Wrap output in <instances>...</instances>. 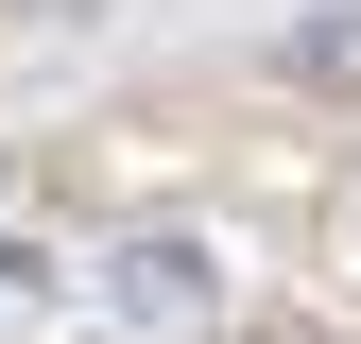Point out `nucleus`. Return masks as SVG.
I'll return each instance as SVG.
<instances>
[{
    "label": "nucleus",
    "instance_id": "obj_1",
    "mask_svg": "<svg viewBox=\"0 0 361 344\" xmlns=\"http://www.w3.org/2000/svg\"><path fill=\"white\" fill-rule=\"evenodd\" d=\"M207 310H224V258H207L190 224H138V241H104V327L172 344V327H207Z\"/></svg>",
    "mask_w": 361,
    "mask_h": 344
},
{
    "label": "nucleus",
    "instance_id": "obj_2",
    "mask_svg": "<svg viewBox=\"0 0 361 344\" xmlns=\"http://www.w3.org/2000/svg\"><path fill=\"white\" fill-rule=\"evenodd\" d=\"M276 69L310 86V104H361V0H310V18L276 35Z\"/></svg>",
    "mask_w": 361,
    "mask_h": 344
},
{
    "label": "nucleus",
    "instance_id": "obj_3",
    "mask_svg": "<svg viewBox=\"0 0 361 344\" xmlns=\"http://www.w3.org/2000/svg\"><path fill=\"white\" fill-rule=\"evenodd\" d=\"M52 310H69V258H52V241H0V344L52 327Z\"/></svg>",
    "mask_w": 361,
    "mask_h": 344
},
{
    "label": "nucleus",
    "instance_id": "obj_4",
    "mask_svg": "<svg viewBox=\"0 0 361 344\" xmlns=\"http://www.w3.org/2000/svg\"><path fill=\"white\" fill-rule=\"evenodd\" d=\"M241 344H327V327H310V310H258V327H241Z\"/></svg>",
    "mask_w": 361,
    "mask_h": 344
}]
</instances>
